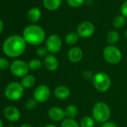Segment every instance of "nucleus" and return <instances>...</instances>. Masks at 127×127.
I'll return each instance as SVG.
<instances>
[{"label":"nucleus","mask_w":127,"mask_h":127,"mask_svg":"<svg viewBox=\"0 0 127 127\" xmlns=\"http://www.w3.org/2000/svg\"><path fill=\"white\" fill-rule=\"evenodd\" d=\"M92 82L95 89L100 93L107 92L111 85V78L105 72H98L94 74Z\"/></svg>","instance_id":"4"},{"label":"nucleus","mask_w":127,"mask_h":127,"mask_svg":"<svg viewBox=\"0 0 127 127\" xmlns=\"http://www.w3.org/2000/svg\"><path fill=\"white\" fill-rule=\"evenodd\" d=\"M0 127H3V123L1 119H0Z\"/></svg>","instance_id":"36"},{"label":"nucleus","mask_w":127,"mask_h":127,"mask_svg":"<svg viewBox=\"0 0 127 127\" xmlns=\"http://www.w3.org/2000/svg\"><path fill=\"white\" fill-rule=\"evenodd\" d=\"M24 94V88L20 82H12L5 88V95L10 101H17L22 98Z\"/></svg>","instance_id":"5"},{"label":"nucleus","mask_w":127,"mask_h":127,"mask_svg":"<svg viewBox=\"0 0 127 127\" xmlns=\"http://www.w3.org/2000/svg\"><path fill=\"white\" fill-rule=\"evenodd\" d=\"M0 77H1V73H0Z\"/></svg>","instance_id":"39"},{"label":"nucleus","mask_w":127,"mask_h":127,"mask_svg":"<svg viewBox=\"0 0 127 127\" xmlns=\"http://www.w3.org/2000/svg\"><path fill=\"white\" fill-rule=\"evenodd\" d=\"M10 63L9 61L4 58H0V70H7L10 67Z\"/></svg>","instance_id":"28"},{"label":"nucleus","mask_w":127,"mask_h":127,"mask_svg":"<svg viewBox=\"0 0 127 127\" xmlns=\"http://www.w3.org/2000/svg\"><path fill=\"white\" fill-rule=\"evenodd\" d=\"M79 36L76 32H70L65 36V42L70 46L75 45L79 40Z\"/></svg>","instance_id":"22"},{"label":"nucleus","mask_w":127,"mask_h":127,"mask_svg":"<svg viewBox=\"0 0 127 127\" xmlns=\"http://www.w3.org/2000/svg\"><path fill=\"white\" fill-rule=\"evenodd\" d=\"M43 64L47 70L53 72L55 71L59 67V62L58 58L52 54L47 55L43 60Z\"/></svg>","instance_id":"13"},{"label":"nucleus","mask_w":127,"mask_h":127,"mask_svg":"<svg viewBox=\"0 0 127 127\" xmlns=\"http://www.w3.org/2000/svg\"><path fill=\"white\" fill-rule=\"evenodd\" d=\"M41 17V11L38 8H31L27 14V18L32 23H37Z\"/></svg>","instance_id":"16"},{"label":"nucleus","mask_w":127,"mask_h":127,"mask_svg":"<svg viewBox=\"0 0 127 127\" xmlns=\"http://www.w3.org/2000/svg\"><path fill=\"white\" fill-rule=\"evenodd\" d=\"M4 116L11 122H16L20 119L21 114L20 110L14 106H8L4 109Z\"/></svg>","instance_id":"12"},{"label":"nucleus","mask_w":127,"mask_h":127,"mask_svg":"<svg viewBox=\"0 0 127 127\" xmlns=\"http://www.w3.org/2000/svg\"><path fill=\"white\" fill-rule=\"evenodd\" d=\"M23 37L26 43L32 46H38L44 41L46 33L42 27L37 25H29L24 29Z\"/></svg>","instance_id":"2"},{"label":"nucleus","mask_w":127,"mask_h":127,"mask_svg":"<svg viewBox=\"0 0 127 127\" xmlns=\"http://www.w3.org/2000/svg\"><path fill=\"white\" fill-rule=\"evenodd\" d=\"M102 54L105 61L111 64H117L122 60V52L114 45H108L105 46Z\"/></svg>","instance_id":"6"},{"label":"nucleus","mask_w":127,"mask_h":127,"mask_svg":"<svg viewBox=\"0 0 127 127\" xmlns=\"http://www.w3.org/2000/svg\"><path fill=\"white\" fill-rule=\"evenodd\" d=\"M37 102L34 98L29 99L26 102V108L29 111H32L37 107Z\"/></svg>","instance_id":"26"},{"label":"nucleus","mask_w":127,"mask_h":127,"mask_svg":"<svg viewBox=\"0 0 127 127\" xmlns=\"http://www.w3.org/2000/svg\"><path fill=\"white\" fill-rule=\"evenodd\" d=\"M61 127H80V125L74 119L65 118L61 122Z\"/></svg>","instance_id":"25"},{"label":"nucleus","mask_w":127,"mask_h":127,"mask_svg":"<svg viewBox=\"0 0 127 127\" xmlns=\"http://www.w3.org/2000/svg\"><path fill=\"white\" fill-rule=\"evenodd\" d=\"M62 0H43V3L46 9L49 11H55L61 5Z\"/></svg>","instance_id":"17"},{"label":"nucleus","mask_w":127,"mask_h":127,"mask_svg":"<svg viewBox=\"0 0 127 127\" xmlns=\"http://www.w3.org/2000/svg\"><path fill=\"white\" fill-rule=\"evenodd\" d=\"M3 29H4V23H3L2 20L0 19V34L2 32Z\"/></svg>","instance_id":"33"},{"label":"nucleus","mask_w":127,"mask_h":127,"mask_svg":"<svg viewBox=\"0 0 127 127\" xmlns=\"http://www.w3.org/2000/svg\"><path fill=\"white\" fill-rule=\"evenodd\" d=\"M62 47V40L61 37L56 34H52L48 37L46 40V48L51 54L58 53Z\"/></svg>","instance_id":"8"},{"label":"nucleus","mask_w":127,"mask_h":127,"mask_svg":"<svg viewBox=\"0 0 127 127\" xmlns=\"http://www.w3.org/2000/svg\"><path fill=\"white\" fill-rule=\"evenodd\" d=\"M48 50L46 48V46H40L37 49L36 53H37V55L40 58H45L46 55H47V53H48Z\"/></svg>","instance_id":"29"},{"label":"nucleus","mask_w":127,"mask_h":127,"mask_svg":"<svg viewBox=\"0 0 127 127\" xmlns=\"http://www.w3.org/2000/svg\"><path fill=\"white\" fill-rule=\"evenodd\" d=\"M64 111H65V114H66V118L74 119L79 113V109L76 105L70 104L65 108Z\"/></svg>","instance_id":"19"},{"label":"nucleus","mask_w":127,"mask_h":127,"mask_svg":"<svg viewBox=\"0 0 127 127\" xmlns=\"http://www.w3.org/2000/svg\"><path fill=\"white\" fill-rule=\"evenodd\" d=\"M125 23H126V17H123V15L117 16L113 20V26L114 28H116L117 29L123 28L124 26Z\"/></svg>","instance_id":"24"},{"label":"nucleus","mask_w":127,"mask_h":127,"mask_svg":"<svg viewBox=\"0 0 127 127\" xmlns=\"http://www.w3.org/2000/svg\"><path fill=\"white\" fill-rule=\"evenodd\" d=\"M48 116L52 120L55 122L63 121L66 118L64 110L58 106H53L50 108L48 111Z\"/></svg>","instance_id":"11"},{"label":"nucleus","mask_w":127,"mask_h":127,"mask_svg":"<svg viewBox=\"0 0 127 127\" xmlns=\"http://www.w3.org/2000/svg\"><path fill=\"white\" fill-rule=\"evenodd\" d=\"M92 117L96 122L103 123L108 121L111 117V109L104 102H98L92 108Z\"/></svg>","instance_id":"3"},{"label":"nucleus","mask_w":127,"mask_h":127,"mask_svg":"<svg viewBox=\"0 0 127 127\" xmlns=\"http://www.w3.org/2000/svg\"><path fill=\"white\" fill-rule=\"evenodd\" d=\"M67 4L73 8H78L85 3V0H67Z\"/></svg>","instance_id":"27"},{"label":"nucleus","mask_w":127,"mask_h":127,"mask_svg":"<svg viewBox=\"0 0 127 127\" xmlns=\"http://www.w3.org/2000/svg\"><path fill=\"white\" fill-rule=\"evenodd\" d=\"M54 95L55 96L61 100H64L69 98L70 95V89L64 85H59L56 87L54 90Z\"/></svg>","instance_id":"15"},{"label":"nucleus","mask_w":127,"mask_h":127,"mask_svg":"<svg viewBox=\"0 0 127 127\" xmlns=\"http://www.w3.org/2000/svg\"><path fill=\"white\" fill-rule=\"evenodd\" d=\"M8 127H15V126H8Z\"/></svg>","instance_id":"38"},{"label":"nucleus","mask_w":127,"mask_h":127,"mask_svg":"<svg viewBox=\"0 0 127 127\" xmlns=\"http://www.w3.org/2000/svg\"><path fill=\"white\" fill-rule=\"evenodd\" d=\"M11 73L17 77H23L29 73V68L26 62L23 60H15L10 65Z\"/></svg>","instance_id":"7"},{"label":"nucleus","mask_w":127,"mask_h":127,"mask_svg":"<svg viewBox=\"0 0 127 127\" xmlns=\"http://www.w3.org/2000/svg\"><path fill=\"white\" fill-rule=\"evenodd\" d=\"M20 127H33V126H31V125H29V124L26 123V124H23Z\"/></svg>","instance_id":"34"},{"label":"nucleus","mask_w":127,"mask_h":127,"mask_svg":"<svg viewBox=\"0 0 127 127\" xmlns=\"http://www.w3.org/2000/svg\"><path fill=\"white\" fill-rule=\"evenodd\" d=\"M35 77L32 75L27 74L26 76H23L21 79V85L24 88H31L35 84Z\"/></svg>","instance_id":"18"},{"label":"nucleus","mask_w":127,"mask_h":127,"mask_svg":"<svg viewBox=\"0 0 127 127\" xmlns=\"http://www.w3.org/2000/svg\"><path fill=\"white\" fill-rule=\"evenodd\" d=\"M120 40V34L117 31H111L107 34V42L110 45H114Z\"/></svg>","instance_id":"20"},{"label":"nucleus","mask_w":127,"mask_h":127,"mask_svg":"<svg viewBox=\"0 0 127 127\" xmlns=\"http://www.w3.org/2000/svg\"><path fill=\"white\" fill-rule=\"evenodd\" d=\"M95 120L93 117L85 116L80 120V127H94Z\"/></svg>","instance_id":"21"},{"label":"nucleus","mask_w":127,"mask_h":127,"mask_svg":"<svg viewBox=\"0 0 127 127\" xmlns=\"http://www.w3.org/2000/svg\"><path fill=\"white\" fill-rule=\"evenodd\" d=\"M121 14L123 17L127 18V1L124 2L121 5Z\"/></svg>","instance_id":"31"},{"label":"nucleus","mask_w":127,"mask_h":127,"mask_svg":"<svg viewBox=\"0 0 127 127\" xmlns=\"http://www.w3.org/2000/svg\"><path fill=\"white\" fill-rule=\"evenodd\" d=\"M83 56H84V52L82 49L77 46L71 48L67 53V58L69 61L74 64L80 62L82 60Z\"/></svg>","instance_id":"14"},{"label":"nucleus","mask_w":127,"mask_h":127,"mask_svg":"<svg viewBox=\"0 0 127 127\" xmlns=\"http://www.w3.org/2000/svg\"><path fill=\"white\" fill-rule=\"evenodd\" d=\"M26 42L20 35H11L3 43L2 50L4 53L10 58H17L26 50Z\"/></svg>","instance_id":"1"},{"label":"nucleus","mask_w":127,"mask_h":127,"mask_svg":"<svg viewBox=\"0 0 127 127\" xmlns=\"http://www.w3.org/2000/svg\"><path fill=\"white\" fill-rule=\"evenodd\" d=\"M95 31V27L93 23L91 22H82L80 23L76 30V33L80 37L82 38H88L93 35Z\"/></svg>","instance_id":"10"},{"label":"nucleus","mask_w":127,"mask_h":127,"mask_svg":"<svg viewBox=\"0 0 127 127\" xmlns=\"http://www.w3.org/2000/svg\"><path fill=\"white\" fill-rule=\"evenodd\" d=\"M100 127H117V126L114 122L107 121V122H105V123H102Z\"/></svg>","instance_id":"32"},{"label":"nucleus","mask_w":127,"mask_h":127,"mask_svg":"<svg viewBox=\"0 0 127 127\" xmlns=\"http://www.w3.org/2000/svg\"><path fill=\"white\" fill-rule=\"evenodd\" d=\"M43 127H56V126H55L54 124H47V125L44 126Z\"/></svg>","instance_id":"35"},{"label":"nucleus","mask_w":127,"mask_h":127,"mask_svg":"<svg viewBox=\"0 0 127 127\" xmlns=\"http://www.w3.org/2000/svg\"><path fill=\"white\" fill-rule=\"evenodd\" d=\"M82 76L86 80H90V79H92L93 77H94V75L92 73V72L91 70H85L82 73Z\"/></svg>","instance_id":"30"},{"label":"nucleus","mask_w":127,"mask_h":127,"mask_svg":"<svg viewBox=\"0 0 127 127\" xmlns=\"http://www.w3.org/2000/svg\"><path fill=\"white\" fill-rule=\"evenodd\" d=\"M28 65H29V70L32 71L38 70L42 67V61L38 58H33L29 61Z\"/></svg>","instance_id":"23"},{"label":"nucleus","mask_w":127,"mask_h":127,"mask_svg":"<svg viewBox=\"0 0 127 127\" xmlns=\"http://www.w3.org/2000/svg\"><path fill=\"white\" fill-rule=\"evenodd\" d=\"M50 89L46 85H38L34 93H33V98L37 102H46L50 97Z\"/></svg>","instance_id":"9"},{"label":"nucleus","mask_w":127,"mask_h":127,"mask_svg":"<svg viewBox=\"0 0 127 127\" xmlns=\"http://www.w3.org/2000/svg\"><path fill=\"white\" fill-rule=\"evenodd\" d=\"M125 37H126V39L127 40V29H126V31L125 32Z\"/></svg>","instance_id":"37"}]
</instances>
